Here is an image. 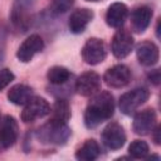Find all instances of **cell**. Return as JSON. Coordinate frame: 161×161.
Returning <instances> with one entry per match:
<instances>
[{
  "instance_id": "obj_8",
  "label": "cell",
  "mask_w": 161,
  "mask_h": 161,
  "mask_svg": "<svg viewBox=\"0 0 161 161\" xmlns=\"http://www.w3.org/2000/svg\"><path fill=\"white\" fill-rule=\"evenodd\" d=\"M101 140L108 150H119L126 143V132L118 122H109L103 128Z\"/></svg>"
},
{
  "instance_id": "obj_7",
  "label": "cell",
  "mask_w": 161,
  "mask_h": 161,
  "mask_svg": "<svg viewBox=\"0 0 161 161\" xmlns=\"http://www.w3.org/2000/svg\"><path fill=\"white\" fill-rule=\"evenodd\" d=\"M132 48H133V36L131 31L125 28H118L111 42L112 54L117 59H123L132 52Z\"/></svg>"
},
{
  "instance_id": "obj_28",
  "label": "cell",
  "mask_w": 161,
  "mask_h": 161,
  "mask_svg": "<svg viewBox=\"0 0 161 161\" xmlns=\"http://www.w3.org/2000/svg\"><path fill=\"white\" fill-rule=\"evenodd\" d=\"M86 1H91V3H97V1H99V0H86Z\"/></svg>"
},
{
  "instance_id": "obj_19",
  "label": "cell",
  "mask_w": 161,
  "mask_h": 161,
  "mask_svg": "<svg viewBox=\"0 0 161 161\" xmlns=\"http://www.w3.org/2000/svg\"><path fill=\"white\" fill-rule=\"evenodd\" d=\"M50 118L49 121L57 122V123H68L72 113H70V106L65 98H58L53 107H50Z\"/></svg>"
},
{
  "instance_id": "obj_17",
  "label": "cell",
  "mask_w": 161,
  "mask_h": 161,
  "mask_svg": "<svg viewBox=\"0 0 161 161\" xmlns=\"http://www.w3.org/2000/svg\"><path fill=\"white\" fill-rule=\"evenodd\" d=\"M128 16V8L123 3H113L108 6L106 13V23L111 28H122Z\"/></svg>"
},
{
  "instance_id": "obj_23",
  "label": "cell",
  "mask_w": 161,
  "mask_h": 161,
  "mask_svg": "<svg viewBox=\"0 0 161 161\" xmlns=\"http://www.w3.org/2000/svg\"><path fill=\"white\" fill-rule=\"evenodd\" d=\"M74 4V0H52L50 11L54 15H60L67 13Z\"/></svg>"
},
{
  "instance_id": "obj_13",
  "label": "cell",
  "mask_w": 161,
  "mask_h": 161,
  "mask_svg": "<svg viewBox=\"0 0 161 161\" xmlns=\"http://www.w3.org/2000/svg\"><path fill=\"white\" fill-rule=\"evenodd\" d=\"M44 49V40L38 34L29 35L18 48L16 58L23 63H29L35 54L40 53Z\"/></svg>"
},
{
  "instance_id": "obj_4",
  "label": "cell",
  "mask_w": 161,
  "mask_h": 161,
  "mask_svg": "<svg viewBox=\"0 0 161 161\" xmlns=\"http://www.w3.org/2000/svg\"><path fill=\"white\" fill-rule=\"evenodd\" d=\"M148 98H150V91L143 87L135 88L130 92H126L119 97V101H118L119 111L126 116H131L137 111L138 107L146 103Z\"/></svg>"
},
{
  "instance_id": "obj_20",
  "label": "cell",
  "mask_w": 161,
  "mask_h": 161,
  "mask_svg": "<svg viewBox=\"0 0 161 161\" xmlns=\"http://www.w3.org/2000/svg\"><path fill=\"white\" fill-rule=\"evenodd\" d=\"M101 153V147L98 142L93 138L86 140L75 151V158L79 161H93Z\"/></svg>"
},
{
  "instance_id": "obj_29",
  "label": "cell",
  "mask_w": 161,
  "mask_h": 161,
  "mask_svg": "<svg viewBox=\"0 0 161 161\" xmlns=\"http://www.w3.org/2000/svg\"><path fill=\"white\" fill-rule=\"evenodd\" d=\"M0 150H4V148H3V147H1V145H0Z\"/></svg>"
},
{
  "instance_id": "obj_22",
  "label": "cell",
  "mask_w": 161,
  "mask_h": 161,
  "mask_svg": "<svg viewBox=\"0 0 161 161\" xmlns=\"http://www.w3.org/2000/svg\"><path fill=\"white\" fill-rule=\"evenodd\" d=\"M150 152V147L146 141L135 140L128 146V155L131 158H146Z\"/></svg>"
},
{
  "instance_id": "obj_1",
  "label": "cell",
  "mask_w": 161,
  "mask_h": 161,
  "mask_svg": "<svg viewBox=\"0 0 161 161\" xmlns=\"http://www.w3.org/2000/svg\"><path fill=\"white\" fill-rule=\"evenodd\" d=\"M114 113V98L108 91H99L93 94L84 111V125L87 128H96L102 122L111 119Z\"/></svg>"
},
{
  "instance_id": "obj_5",
  "label": "cell",
  "mask_w": 161,
  "mask_h": 161,
  "mask_svg": "<svg viewBox=\"0 0 161 161\" xmlns=\"http://www.w3.org/2000/svg\"><path fill=\"white\" fill-rule=\"evenodd\" d=\"M50 113V104L43 97L33 96L31 99L24 104V109L21 111L20 118L25 123L34 122L39 118H43Z\"/></svg>"
},
{
  "instance_id": "obj_21",
  "label": "cell",
  "mask_w": 161,
  "mask_h": 161,
  "mask_svg": "<svg viewBox=\"0 0 161 161\" xmlns=\"http://www.w3.org/2000/svg\"><path fill=\"white\" fill-rule=\"evenodd\" d=\"M72 77V73L68 68L62 65H54L48 69L47 79L52 86H63Z\"/></svg>"
},
{
  "instance_id": "obj_27",
  "label": "cell",
  "mask_w": 161,
  "mask_h": 161,
  "mask_svg": "<svg viewBox=\"0 0 161 161\" xmlns=\"http://www.w3.org/2000/svg\"><path fill=\"white\" fill-rule=\"evenodd\" d=\"M160 132H161V127H160L158 125H156V126H155V128L151 131V133H152V140H153V142H155L156 145H160V143H161Z\"/></svg>"
},
{
  "instance_id": "obj_16",
  "label": "cell",
  "mask_w": 161,
  "mask_h": 161,
  "mask_svg": "<svg viewBox=\"0 0 161 161\" xmlns=\"http://www.w3.org/2000/svg\"><path fill=\"white\" fill-rule=\"evenodd\" d=\"M152 9L148 5H140L133 9L131 13V28L135 33L141 34L143 33L152 19Z\"/></svg>"
},
{
  "instance_id": "obj_18",
  "label": "cell",
  "mask_w": 161,
  "mask_h": 161,
  "mask_svg": "<svg viewBox=\"0 0 161 161\" xmlns=\"http://www.w3.org/2000/svg\"><path fill=\"white\" fill-rule=\"evenodd\" d=\"M33 96H34L33 88L29 87L28 84L19 83V84L13 86L8 91V99L13 104H16V106H24L31 99Z\"/></svg>"
},
{
  "instance_id": "obj_2",
  "label": "cell",
  "mask_w": 161,
  "mask_h": 161,
  "mask_svg": "<svg viewBox=\"0 0 161 161\" xmlns=\"http://www.w3.org/2000/svg\"><path fill=\"white\" fill-rule=\"evenodd\" d=\"M72 135V131L67 123H57L48 121L45 125L38 128L35 132L36 138L42 143L47 145H64Z\"/></svg>"
},
{
  "instance_id": "obj_10",
  "label": "cell",
  "mask_w": 161,
  "mask_h": 161,
  "mask_svg": "<svg viewBox=\"0 0 161 161\" xmlns=\"http://www.w3.org/2000/svg\"><path fill=\"white\" fill-rule=\"evenodd\" d=\"M132 78L131 69L125 64H116L106 70L103 74L104 83L111 88H123Z\"/></svg>"
},
{
  "instance_id": "obj_12",
  "label": "cell",
  "mask_w": 161,
  "mask_h": 161,
  "mask_svg": "<svg viewBox=\"0 0 161 161\" xmlns=\"http://www.w3.org/2000/svg\"><path fill=\"white\" fill-rule=\"evenodd\" d=\"M19 137V126L13 116H3L0 118V145L3 148H9L15 145Z\"/></svg>"
},
{
  "instance_id": "obj_15",
  "label": "cell",
  "mask_w": 161,
  "mask_h": 161,
  "mask_svg": "<svg viewBox=\"0 0 161 161\" xmlns=\"http://www.w3.org/2000/svg\"><path fill=\"white\" fill-rule=\"evenodd\" d=\"M94 14L91 9L88 8H80L74 10L68 20V28L70 30V33L73 34H82L86 28L88 26V24L92 21Z\"/></svg>"
},
{
  "instance_id": "obj_24",
  "label": "cell",
  "mask_w": 161,
  "mask_h": 161,
  "mask_svg": "<svg viewBox=\"0 0 161 161\" xmlns=\"http://www.w3.org/2000/svg\"><path fill=\"white\" fill-rule=\"evenodd\" d=\"M14 79H15V75L10 69H8V68L0 69V92L5 87H8Z\"/></svg>"
},
{
  "instance_id": "obj_6",
  "label": "cell",
  "mask_w": 161,
  "mask_h": 161,
  "mask_svg": "<svg viewBox=\"0 0 161 161\" xmlns=\"http://www.w3.org/2000/svg\"><path fill=\"white\" fill-rule=\"evenodd\" d=\"M80 55L84 63L89 65H97L102 63L107 57V49L103 40L98 38H89L84 43L80 50Z\"/></svg>"
},
{
  "instance_id": "obj_9",
  "label": "cell",
  "mask_w": 161,
  "mask_h": 161,
  "mask_svg": "<svg viewBox=\"0 0 161 161\" xmlns=\"http://www.w3.org/2000/svg\"><path fill=\"white\" fill-rule=\"evenodd\" d=\"M74 89L78 94L83 97H92L97 92L101 91V77L98 73L93 70L84 72L80 74L75 83H74Z\"/></svg>"
},
{
  "instance_id": "obj_3",
  "label": "cell",
  "mask_w": 161,
  "mask_h": 161,
  "mask_svg": "<svg viewBox=\"0 0 161 161\" xmlns=\"http://www.w3.org/2000/svg\"><path fill=\"white\" fill-rule=\"evenodd\" d=\"M36 0H13L10 9V23L15 30L26 31Z\"/></svg>"
},
{
  "instance_id": "obj_25",
  "label": "cell",
  "mask_w": 161,
  "mask_h": 161,
  "mask_svg": "<svg viewBox=\"0 0 161 161\" xmlns=\"http://www.w3.org/2000/svg\"><path fill=\"white\" fill-rule=\"evenodd\" d=\"M6 36L8 31L4 24L0 23V65L5 59V50H6Z\"/></svg>"
},
{
  "instance_id": "obj_14",
  "label": "cell",
  "mask_w": 161,
  "mask_h": 161,
  "mask_svg": "<svg viewBox=\"0 0 161 161\" xmlns=\"http://www.w3.org/2000/svg\"><path fill=\"white\" fill-rule=\"evenodd\" d=\"M136 55L140 64L143 67H152L158 62L160 50L158 47L151 40H143L136 47Z\"/></svg>"
},
{
  "instance_id": "obj_11",
  "label": "cell",
  "mask_w": 161,
  "mask_h": 161,
  "mask_svg": "<svg viewBox=\"0 0 161 161\" xmlns=\"http://www.w3.org/2000/svg\"><path fill=\"white\" fill-rule=\"evenodd\" d=\"M157 122L156 112L152 108H145L142 111H138L132 122V130L136 135L140 136H146L151 133V131L155 128Z\"/></svg>"
},
{
  "instance_id": "obj_26",
  "label": "cell",
  "mask_w": 161,
  "mask_h": 161,
  "mask_svg": "<svg viewBox=\"0 0 161 161\" xmlns=\"http://www.w3.org/2000/svg\"><path fill=\"white\" fill-rule=\"evenodd\" d=\"M148 79H150V82H152L155 86H158V83H160V70H158V69L151 70V73H148Z\"/></svg>"
}]
</instances>
